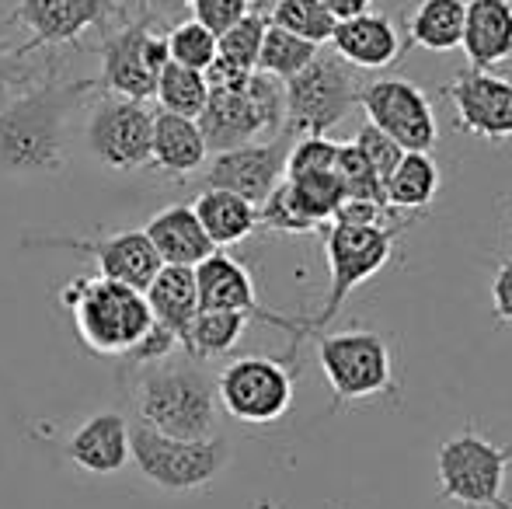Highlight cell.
I'll list each match as a JSON object with an SVG mask.
<instances>
[{
	"mask_svg": "<svg viewBox=\"0 0 512 509\" xmlns=\"http://www.w3.org/2000/svg\"><path fill=\"white\" fill-rule=\"evenodd\" d=\"M98 81L42 77L0 102V171L56 175L67 168V119Z\"/></svg>",
	"mask_w": 512,
	"mask_h": 509,
	"instance_id": "cell-1",
	"label": "cell"
},
{
	"mask_svg": "<svg viewBox=\"0 0 512 509\" xmlns=\"http://www.w3.org/2000/svg\"><path fill=\"white\" fill-rule=\"evenodd\" d=\"M136 381V412L140 422L154 426L157 433L182 436V440H203L216 436V381L203 374L199 360H168L140 367Z\"/></svg>",
	"mask_w": 512,
	"mask_h": 509,
	"instance_id": "cell-2",
	"label": "cell"
},
{
	"mask_svg": "<svg viewBox=\"0 0 512 509\" xmlns=\"http://www.w3.org/2000/svg\"><path fill=\"white\" fill-rule=\"evenodd\" d=\"M63 304L74 314L81 342L98 356H126L143 339L154 314L143 290L115 283L105 276H77L63 286Z\"/></svg>",
	"mask_w": 512,
	"mask_h": 509,
	"instance_id": "cell-3",
	"label": "cell"
},
{
	"mask_svg": "<svg viewBox=\"0 0 512 509\" xmlns=\"http://www.w3.org/2000/svg\"><path fill=\"white\" fill-rule=\"evenodd\" d=\"M317 363L324 381L331 387V412L359 405V401L398 398V374H394V353L387 335L370 328H349V332H317Z\"/></svg>",
	"mask_w": 512,
	"mask_h": 509,
	"instance_id": "cell-4",
	"label": "cell"
},
{
	"mask_svg": "<svg viewBox=\"0 0 512 509\" xmlns=\"http://www.w3.org/2000/svg\"><path fill=\"white\" fill-rule=\"evenodd\" d=\"M405 224H342L331 220L324 227V255H328V297H324L321 311L304 318L307 339L317 335L324 325L338 318V311L345 307V300L359 290L363 283H370L380 269H387V262L394 258V245Z\"/></svg>",
	"mask_w": 512,
	"mask_h": 509,
	"instance_id": "cell-5",
	"label": "cell"
},
{
	"mask_svg": "<svg viewBox=\"0 0 512 509\" xmlns=\"http://www.w3.org/2000/svg\"><path fill=\"white\" fill-rule=\"evenodd\" d=\"M196 123L206 140V150H213V154L241 147L258 136H279L286 123L283 81L255 70L244 88H209V98Z\"/></svg>",
	"mask_w": 512,
	"mask_h": 509,
	"instance_id": "cell-6",
	"label": "cell"
},
{
	"mask_svg": "<svg viewBox=\"0 0 512 509\" xmlns=\"http://www.w3.org/2000/svg\"><path fill=\"white\" fill-rule=\"evenodd\" d=\"M509 468L512 443L499 447L474 426H467L436 450L439 499L464 509H512L506 503Z\"/></svg>",
	"mask_w": 512,
	"mask_h": 509,
	"instance_id": "cell-7",
	"label": "cell"
},
{
	"mask_svg": "<svg viewBox=\"0 0 512 509\" xmlns=\"http://www.w3.org/2000/svg\"><path fill=\"white\" fill-rule=\"evenodd\" d=\"M129 461L157 489L196 492L223 475V468L230 464V447L223 436L182 440V436L157 433L147 422H136L129 426Z\"/></svg>",
	"mask_w": 512,
	"mask_h": 509,
	"instance_id": "cell-8",
	"label": "cell"
},
{
	"mask_svg": "<svg viewBox=\"0 0 512 509\" xmlns=\"http://www.w3.org/2000/svg\"><path fill=\"white\" fill-rule=\"evenodd\" d=\"M359 77L356 67L338 53H321L307 63L300 74L283 81L286 91V123L290 136H328L338 123L359 109Z\"/></svg>",
	"mask_w": 512,
	"mask_h": 509,
	"instance_id": "cell-9",
	"label": "cell"
},
{
	"mask_svg": "<svg viewBox=\"0 0 512 509\" xmlns=\"http://www.w3.org/2000/svg\"><path fill=\"white\" fill-rule=\"evenodd\" d=\"M293 370L290 363L269 356H241L227 363L216 377V401L237 422L248 426H272L293 405Z\"/></svg>",
	"mask_w": 512,
	"mask_h": 509,
	"instance_id": "cell-10",
	"label": "cell"
},
{
	"mask_svg": "<svg viewBox=\"0 0 512 509\" xmlns=\"http://www.w3.org/2000/svg\"><path fill=\"white\" fill-rule=\"evenodd\" d=\"M168 39L154 28V18H143L122 25L119 32H108L102 42V77L98 88L108 95L150 102L157 88V74L168 63Z\"/></svg>",
	"mask_w": 512,
	"mask_h": 509,
	"instance_id": "cell-11",
	"label": "cell"
},
{
	"mask_svg": "<svg viewBox=\"0 0 512 509\" xmlns=\"http://www.w3.org/2000/svg\"><path fill=\"white\" fill-rule=\"evenodd\" d=\"M359 109L366 123L384 129L401 150H425L439 143V123L429 95L405 77H380L359 88Z\"/></svg>",
	"mask_w": 512,
	"mask_h": 509,
	"instance_id": "cell-12",
	"label": "cell"
},
{
	"mask_svg": "<svg viewBox=\"0 0 512 509\" xmlns=\"http://www.w3.org/2000/svg\"><path fill=\"white\" fill-rule=\"evenodd\" d=\"M150 136H154V109L147 102L119 95H105L84 129L91 157L112 171L150 168Z\"/></svg>",
	"mask_w": 512,
	"mask_h": 509,
	"instance_id": "cell-13",
	"label": "cell"
},
{
	"mask_svg": "<svg viewBox=\"0 0 512 509\" xmlns=\"http://www.w3.org/2000/svg\"><path fill=\"white\" fill-rule=\"evenodd\" d=\"M192 272H196L199 307H203V311H237V314H248L251 321H265V325L290 335L293 353H297V346L307 339L304 318H286V314L269 311V307L258 304L255 279H251V272L244 269L234 255L213 252L199 265H192Z\"/></svg>",
	"mask_w": 512,
	"mask_h": 509,
	"instance_id": "cell-14",
	"label": "cell"
},
{
	"mask_svg": "<svg viewBox=\"0 0 512 509\" xmlns=\"http://www.w3.org/2000/svg\"><path fill=\"white\" fill-rule=\"evenodd\" d=\"M21 248L32 252H81L91 255L98 265V276L126 283L133 290H147L150 279L161 269L154 245L143 231H119L108 238H67V234H49V238H25Z\"/></svg>",
	"mask_w": 512,
	"mask_h": 509,
	"instance_id": "cell-15",
	"label": "cell"
},
{
	"mask_svg": "<svg viewBox=\"0 0 512 509\" xmlns=\"http://www.w3.org/2000/svg\"><path fill=\"white\" fill-rule=\"evenodd\" d=\"M293 136L279 133L269 140H251L241 147H230L213 154V161L206 164V189H227L244 196L248 203L262 206L265 196L283 182L286 175V157H290Z\"/></svg>",
	"mask_w": 512,
	"mask_h": 509,
	"instance_id": "cell-16",
	"label": "cell"
},
{
	"mask_svg": "<svg viewBox=\"0 0 512 509\" xmlns=\"http://www.w3.org/2000/svg\"><path fill=\"white\" fill-rule=\"evenodd\" d=\"M446 102L453 105L460 133L478 140L506 143L512 140V81L495 70H460L443 88Z\"/></svg>",
	"mask_w": 512,
	"mask_h": 509,
	"instance_id": "cell-17",
	"label": "cell"
},
{
	"mask_svg": "<svg viewBox=\"0 0 512 509\" xmlns=\"http://www.w3.org/2000/svg\"><path fill=\"white\" fill-rule=\"evenodd\" d=\"M122 0H18L14 18L28 28L18 53L32 56L46 46H74L88 28H105Z\"/></svg>",
	"mask_w": 512,
	"mask_h": 509,
	"instance_id": "cell-18",
	"label": "cell"
},
{
	"mask_svg": "<svg viewBox=\"0 0 512 509\" xmlns=\"http://www.w3.org/2000/svg\"><path fill=\"white\" fill-rule=\"evenodd\" d=\"M328 42L356 70H387L405 53V39H401L398 25L380 11H363L335 21V32Z\"/></svg>",
	"mask_w": 512,
	"mask_h": 509,
	"instance_id": "cell-19",
	"label": "cell"
},
{
	"mask_svg": "<svg viewBox=\"0 0 512 509\" xmlns=\"http://www.w3.org/2000/svg\"><path fill=\"white\" fill-rule=\"evenodd\" d=\"M63 450L88 475H115L129 464V422L122 412H98L70 433Z\"/></svg>",
	"mask_w": 512,
	"mask_h": 509,
	"instance_id": "cell-20",
	"label": "cell"
},
{
	"mask_svg": "<svg viewBox=\"0 0 512 509\" xmlns=\"http://www.w3.org/2000/svg\"><path fill=\"white\" fill-rule=\"evenodd\" d=\"M460 49L474 70H495L512 60V0H467Z\"/></svg>",
	"mask_w": 512,
	"mask_h": 509,
	"instance_id": "cell-21",
	"label": "cell"
},
{
	"mask_svg": "<svg viewBox=\"0 0 512 509\" xmlns=\"http://www.w3.org/2000/svg\"><path fill=\"white\" fill-rule=\"evenodd\" d=\"M143 234L150 238V245H154V252L164 265H199L206 255L216 252V245L206 238L203 224H199L196 210L189 203L164 206L161 213L150 217Z\"/></svg>",
	"mask_w": 512,
	"mask_h": 509,
	"instance_id": "cell-22",
	"label": "cell"
},
{
	"mask_svg": "<svg viewBox=\"0 0 512 509\" xmlns=\"http://www.w3.org/2000/svg\"><path fill=\"white\" fill-rule=\"evenodd\" d=\"M206 140L199 133V123L175 112H154V136H150V164L161 168L164 175H196L206 164Z\"/></svg>",
	"mask_w": 512,
	"mask_h": 509,
	"instance_id": "cell-23",
	"label": "cell"
},
{
	"mask_svg": "<svg viewBox=\"0 0 512 509\" xmlns=\"http://www.w3.org/2000/svg\"><path fill=\"white\" fill-rule=\"evenodd\" d=\"M143 297H147L154 321H161L164 328L178 335V342H185L192 318L199 314V290L192 265H161L150 286L143 290Z\"/></svg>",
	"mask_w": 512,
	"mask_h": 509,
	"instance_id": "cell-24",
	"label": "cell"
},
{
	"mask_svg": "<svg viewBox=\"0 0 512 509\" xmlns=\"http://www.w3.org/2000/svg\"><path fill=\"white\" fill-rule=\"evenodd\" d=\"M192 210H196L206 238L216 248L237 245V241L251 238L258 231V206L248 203L244 196H237V192L203 189L196 203H192Z\"/></svg>",
	"mask_w": 512,
	"mask_h": 509,
	"instance_id": "cell-25",
	"label": "cell"
},
{
	"mask_svg": "<svg viewBox=\"0 0 512 509\" xmlns=\"http://www.w3.org/2000/svg\"><path fill=\"white\" fill-rule=\"evenodd\" d=\"M439 192V164L432 161L425 150H405L398 161V168L387 175L384 182V199L391 210L415 217L432 206Z\"/></svg>",
	"mask_w": 512,
	"mask_h": 509,
	"instance_id": "cell-26",
	"label": "cell"
},
{
	"mask_svg": "<svg viewBox=\"0 0 512 509\" xmlns=\"http://www.w3.org/2000/svg\"><path fill=\"white\" fill-rule=\"evenodd\" d=\"M464 11L467 0H418L408 18V46L429 49V53L460 49Z\"/></svg>",
	"mask_w": 512,
	"mask_h": 509,
	"instance_id": "cell-27",
	"label": "cell"
},
{
	"mask_svg": "<svg viewBox=\"0 0 512 509\" xmlns=\"http://www.w3.org/2000/svg\"><path fill=\"white\" fill-rule=\"evenodd\" d=\"M248 314H237V311H203L192 318L189 335L182 342V353L189 360H216V356H227L230 349L241 342L244 328H248Z\"/></svg>",
	"mask_w": 512,
	"mask_h": 509,
	"instance_id": "cell-28",
	"label": "cell"
},
{
	"mask_svg": "<svg viewBox=\"0 0 512 509\" xmlns=\"http://www.w3.org/2000/svg\"><path fill=\"white\" fill-rule=\"evenodd\" d=\"M286 192H290L293 206L300 210V217H307L317 231L331 224L335 210L345 203V189L338 182L335 168L331 171H314V175H297V178H283Z\"/></svg>",
	"mask_w": 512,
	"mask_h": 509,
	"instance_id": "cell-29",
	"label": "cell"
},
{
	"mask_svg": "<svg viewBox=\"0 0 512 509\" xmlns=\"http://www.w3.org/2000/svg\"><path fill=\"white\" fill-rule=\"evenodd\" d=\"M154 98L164 112H175V116H189L196 119L203 112L206 98H209V84L203 70H189L178 67V63H164V70L157 74V88Z\"/></svg>",
	"mask_w": 512,
	"mask_h": 509,
	"instance_id": "cell-30",
	"label": "cell"
},
{
	"mask_svg": "<svg viewBox=\"0 0 512 509\" xmlns=\"http://www.w3.org/2000/svg\"><path fill=\"white\" fill-rule=\"evenodd\" d=\"M317 49L321 46H314V42L300 39V35L286 32V28H279L269 21L262 49H258V70H262V74L279 77V81H290L293 74H300V70L314 60Z\"/></svg>",
	"mask_w": 512,
	"mask_h": 509,
	"instance_id": "cell-31",
	"label": "cell"
},
{
	"mask_svg": "<svg viewBox=\"0 0 512 509\" xmlns=\"http://www.w3.org/2000/svg\"><path fill=\"white\" fill-rule=\"evenodd\" d=\"M265 28H269V7H255L237 25L216 35V60L237 70H258V49H262Z\"/></svg>",
	"mask_w": 512,
	"mask_h": 509,
	"instance_id": "cell-32",
	"label": "cell"
},
{
	"mask_svg": "<svg viewBox=\"0 0 512 509\" xmlns=\"http://www.w3.org/2000/svg\"><path fill=\"white\" fill-rule=\"evenodd\" d=\"M269 21L300 35V39L314 42V46L328 42L331 32H335V18H331V11L321 0H276L269 7Z\"/></svg>",
	"mask_w": 512,
	"mask_h": 509,
	"instance_id": "cell-33",
	"label": "cell"
},
{
	"mask_svg": "<svg viewBox=\"0 0 512 509\" xmlns=\"http://www.w3.org/2000/svg\"><path fill=\"white\" fill-rule=\"evenodd\" d=\"M335 175L345 189V199H366V203H380L384 199V182L377 178V171L370 168V161L363 157V150L356 143H338V157H335Z\"/></svg>",
	"mask_w": 512,
	"mask_h": 509,
	"instance_id": "cell-34",
	"label": "cell"
},
{
	"mask_svg": "<svg viewBox=\"0 0 512 509\" xmlns=\"http://www.w3.org/2000/svg\"><path fill=\"white\" fill-rule=\"evenodd\" d=\"M164 39H168L171 63H178V67L206 70L216 60V35L206 25H199L196 18L178 21L171 32H164Z\"/></svg>",
	"mask_w": 512,
	"mask_h": 509,
	"instance_id": "cell-35",
	"label": "cell"
},
{
	"mask_svg": "<svg viewBox=\"0 0 512 509\" xmlns=\"http://www.w3.org/2000/svg\"><path fill=\"white\" fill-rule=\"evenodd\" d=\"M258 227H265V231H272V234H314L317 231L307 217H300V210L293 206L283 182H279L276 189L265 196V203L258 206Z\"/></svg>",
	"mask_w": 512,
	"mask_h": 509,
	"instance_id": "cell-36",
	"label": "cell"
},
{
	"mask_svg": "<svg viewBox=\"0 0 512 509\" xmlns=\"http://www.w3.org/2000/svg\"><path fill=\"white\" fill-rule=\"evenodd\" d=\"M335 157H338V143L331 140V136H300V140H293V147H290L283 178L331 171L335 168Z\"/></svg>",
	"mask_w": 512,
	"mask_h": 509,
	"instance_id": "cell-37",
	"label": "cell"
},
{
	"mask_svg": "<svg viewBox=\"0 0 512 509\" xmlns=\"http://www.w3.org/2000/svg\"><path fill=\"white\" fill-rule=\"evenodd\" d=\"M182 353V342H178V335L171 332V328H164L161 321H154V325L143 332V339L136 342L133 349H129L126 356H119L126 367H150V363H161L168 360V356Z\"/></svg>",
	"mask_w": 512,
	"mask_h": 509,
	"instance_id": "cell-38",
	"label": "cell"
},
{
	"mask_svg": "<svg viewBox=\"0 0 512 509\" xmlns=\"http://www.w3.org/2000/svg\"><path fill=\"white\" fill-rule=\"evenodd\" d=\"M189 7L199 25H206L213 35H220V32H227L230 25H237L248 11L269 7V0H192Z\"/></svg>",
	"mask_w": 512,
	"mask_h": 509,
	"instance_id": "cell-39",
	"label": "cell"
},
{
	"mask_svg": "<svg viewBox=\"0 0 512 509\" xmlns=\"http://www.w3.org/2000/svg\"><path fill=\"white\" fill-rule=\"evenodd\" d=\"M356 143L359 150H363V157L370 161V168L377 171V178L380 182H387V175H391L394 168H398V161H401V154L405 150L398 147V143L391 140V136L384 133V129H377L373 123H366L363 129L356 133Z\"/></svg>",
	"mask_w": 512,
	"mask_h": 509,
	"instance_id": "cell-40",
	"label": "cell"
},
{
	"mask_svg": "<svg viewBox=\"0 0 512 509\" xmlns=\"http://www.w3.org/2000/svg\"><path fill=\"white\" fill-rule=\"evenodd\" d=\"M32 81H35V70L28 63V56H21L18 46H11L4 28H0V95L14 88H28Z\"/></svg>",
	"mask_w": 512,
	"mask_h": 509,
	"instance_id": "cell-41",
	"label": "cell"
},
{
	"mask_svg": "<svg viewBox=\"0 0 512 509\" xmlns=\"http://www.w3.org/2000/svg\"><path fill=\"white\" fill-rule=\"evenodd\" d=\"M492 311L499 325H512V258H499L492 276Z\"/></svg>",
	"mask_w": 512,
	"mask_h": 509,
	"instance_id": "cell-42",
	"label": "cell"
},
{
	"mask_svg": "<svg viewBox=\"0 0 512 509\" xmlns=\"http://www.w3.org/2000/svg\"><path fill=\"white\" fill-rule=\"evenodd\" d=\"M321 4L331 11V18H335V21H342V18H352V14H363V11H370V4H373V0H321Z\"/></svg>",
	"mask_w": 512,
	"mask_h": 509,
	"instance_id": "cell-43",
	"label": "cell"
},
{
	"mask_svg": "<svg viewBox=\"0 0 512 509\" xmlns=\"http://www.w3.org/2000/svg\"><path fill=\"white\" fill-rule=\"evenodd\" d=\"M192 0H143L150 18H171V14H182Z\"/></svg>",
	"mask_w": 512,
	"mask_h": 509,
	"instance_id": "cell-44",
	"label": "cell"
}]
</instances>
